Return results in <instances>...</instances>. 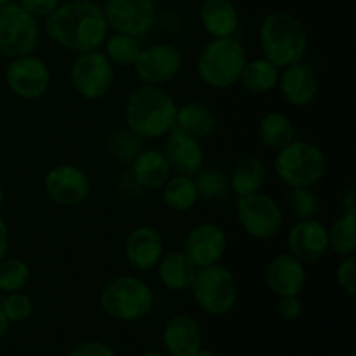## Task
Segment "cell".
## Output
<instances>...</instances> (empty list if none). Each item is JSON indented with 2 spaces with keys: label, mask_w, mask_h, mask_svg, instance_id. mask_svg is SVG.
<instances>
[{
  "label": "cell",
  "mask_w": 356,
  "mask_h": 356,
  "mask_svg": "<svg viewBox=\"0 0 356 356\" xmlns=\"http://www.w3.org/2000/svg\"><path fill=\"white\" fill-rule=\"evenodd\" d=\"M306 264L296 259L292 254L282 252L270 259L264 270V280L268 289L277 298L285 296H301L306 285Z\"/></svg>",
  "instance_id": "cell-18"
},
{
  "label": "cell",
  "mask_w": 356,
  "mask_h": 356,
  "mask_svg": "<svg viewBox=\"0 0 356 356\" xmlns=\"http://www.w3.org/2000/svg\"><path fill=\"white\" fill-rule=\"evenodd\" d=\"M0 294H2V292H0Z\"/></svg>",
  "instance_id": "cell-47"
},
{
  "label": "cell",
  "mask_w": 356,
  "mask_h": 356,
  "mask_svg": "<svg viewBox=\"0 0 356 356\" xmlns=\"http://www.w3.org/2000/svg\"><path fill=\"white\" fill-rule=\"evenodd\" d=\"M277 89L289 106L306 108L318 96V75L308 63L298 61L282 70Z\"/></svg>",
  "instance_id": "cell-17"
},
{
  "label": "cell",
  "mask_w": 356,
  "mask_h": 356,
  "mask_svg": "<svg viewBox=\"0 0 356 356\" xmlns=\"http://www.w3.org/2000/svg\"><path fill=\"white\" fill-rule=\"evenodd\" d=\"M68 356H117L113 348L103 341H83L76 344Z\"/></svg>",
  "instance_id": "cell-37"
},
{
  "label": "cell",
  "mask_w": 356,
  "mask_h": 356,
  "mask_svg": "<svg viewBox=\"0 0 356 356\" xmlns=\"http://www.w3.org/2000/svg\"><path fill=\"white\" fill-rule=\"evenodd\" d=\"M329 236V250L336 256L348 257L356 252V211L344 209L343 214L337 216L332 225L327 228Z\"/></svg>",
  "instance_id": "cell-30"
},
{
  "label": "cell",
  "mask_w": 356,
  "mask_h": 356,
  "mask_svg": "<svg viewBox=\"0 0 356 356\" xmlns=\"http://www.w3.org/2000/svg\"><path fill=\"white\" fill-rule=\"evenodd\" d=\"M280 72L282 70L271 61H268L266 58L247 59L238 83L247 92L263 96V94H270L271 90L277 89Z\"/></svg>",
  "instance_id": "cell-27"
},
{
  "label": "cell",
  "mask_w": 356,
  "mask_h": 356,
  "mask_svg": "<svg viewBox=\"0 0 356 356\" xmlns=\"http://www.w3.org/2000/svg\"><path fill=\"white\" fill-rule=\"evenodd\" d=\"M45 31L59 47L80 54L103 47L110 28L99 3L70 0L45 17Z\"/></svg>",
  "instance_id": "cell-1"
},
{
  "label": "cell",
  "mask_w": 356,
  "mask_h": 356,
  "mask_svg": "<svg viewBox=\"0 0 356 356\" xmlns=\"http://www.w3.org/2000/svg\"><path fill=\"white\" fill-rule=\"evenodd\" d=\"M6 83L19 99L38 101L51 89L52 73L47 63L38 56H19L7 63Z\"/></svg>",
  "instance_id": "cell-11"
},
{
  "label": "cell",
  "mask_w": 356,
  "mask_h": 356,
  "mask_svg": "<svg viewBox=\"0 0 356 356\" xmlns=\"http://www.w3.org/2000/svg\"><path fill=\"white\" fill-rule=\"evenodd\" d=\"M336 282L337 287L353 298L356 294V257L348 256L341 257V263L336 268Z\"/></svg>",
  "instance_id": "cell-36"
},
{
  "label": "cell",
  "mask_w": 356,
  "mask_h": 356,
  "mask_svg": "<svg viewBox=\"0 0 356 356\" xmlns=\"http://www.w3.org/2000/svg\"><path fill=\"white\" fill-rule=\"evenodd\" d=\"M115 82V66L101 49L80 52L70 68V83L79 97L99 101L111 90Z\"/></svg>",
  "instance_id": "cell-10"
},
{
  "label": "cell",
  "mask_w": 356,
  "mask_h": 356,
  "mask_svg": "<svg viewBox=\"0 0 356 356\" xmlns=\"http://www.w3.org/2000/svg\"><path fill=\"white\" fill-rule=\"evenodd\" d=\"M197 270L198 268L195 266V263L186 256L184 250L163 252L159 264H156L159 280L162 282L163 287L172 292L190 291Z\"/></svg>",
  "instance_id": "cell-23"
},
{
  "label": "cell",
  "mask_w": 356,
  "mask_h": 356,
  "mask_svg": "<svg viewBox=\"0 0 356 356\" xmlns=\"http://www.w3.org/2000/svg\"><path fill=\"white\" fill-rule=\"evenodd\" d=\"M308 31L294 14L275 10L261 23L259 45L263 58L280 70L302 61L308 51Z\"/></svg>",
  "instance_id": "cell-3"
},
{
  "label": "cell",
  "mask_w": 356,
  "mask_h": 356,
  "mask_svg": "<svg viewBox=\"0 0 356 356\" xmlns=\"http://www.w3.org/2000/svg\"><path fill=\"white\" fill-rule=\"evenodd\" d=\"M19 3L38 19V17H47L49 14L54 13L61 0H19Z\"/></svg>",
  "instance_id": "cell-39"
},
{
  "label": "cell",
  "mask_w": 356,
  "mask_h": 356,
  "mask_svg": "<svg viewBox=\"0 0 356 356\" xmlns=\"http://www.w3.org/2000/svg\"><path fill=\"white\" fill-rule=\"evenodd\" d=\"M229 191L238 197L257 193L263 190L268 177L266 163L257 156H245L233 167L229 174Z\"/></svg>",
  "instance_id": "cell-26"
},
{
  "label": "cell",
  "mask_w": 356,
  "mask_h": 356,
  "mask_svg": "<svg viewBox=\"0 0 356 356\" xmlns=\"http://www.w3.org/2000/svg\"><path fill=\"white\" fill-rule=\"evenodd\" d=\"M193 356H219V355L214 353V351H211V350H205V348H200V350H198Z\"/></svg>",
  "instance_id": "cell-42"
},
{
  "label": "cell",
  "mask_w": 356,
  "mask_h": 356,
  "mask_svg": "<svg viewBox=\"0 0 356 356\" xmlns=\"http://www.w3.org/2000/svg\"><path fill=\"white\" fill-rule=\"evenodd\" d=\"M160 190H162L163 205L169 211L179 212V214L191 211L197 205V202L200 200L193 176L172 174Z\"/></svg>",
  "instance_id": "cell-28"
},
{
  "label": "cell",
  "mask_w": 356,
  "mask_h": 356,
  "mask_svg": "<svg viewBox=\"0 0 356 356\" xmlns=\"http://www.w3.org/2000/svg\"><path fill=\"white\" fill-rule=\"evenodd\" d=\"M162 152L172 169V174L195 176L204 167L205 153L202 143L177 127H174L165 136V145Z\"/></svg>",
  "instance_id": "cell-20"
},
{
  "label": "cell",
  "mask_w": 356,
  "mask_h": 356,
  "mask_svg": "<svg viewBox=\"0 0 356 356\" xmlns=\"http://www.w3.org/2000/svg\"><path fill=\"white\" fill-rule=\"evenodd\" d=\"M176 99L163 87H138L125 101V124L132 134L145 139L165 138L176 127Z\"/></svg>",
  "instance_id": "cell-2"
},
{
  "label": "cell",
  "mask_w": 356,
  "mask_h": 356,
  "mask_svg": "<svg viewBox=\"0 0 356 356\" xmlns=\"http://www.w3.org/2000/svg\"><path fill=\"white\" fill-rule=\"evenodd\" d=\"M99 308L118 322H138L148 316L155 306V294L143 278L120 275L103 285Z\"/></svg>",
  "instance_id": "cell-6"
},
{
  "label": "cell",
  "mask_w": 356,
  "mask_h": 356,
  "mask_svg": "<svg viewBox=\"0 0 356 356\" xmlns=\"http://www.w3.org/2000/svg\"><path fill=\"white\" fill-rule=\"evenodd\" d=\"M278 315H280L285 322H296L298 318H301V296H285V298H278Z\"/></svg>",
  "instance_id": "cell-38"
},
{
  "label": "cell",
  "mask_w": 356,
  "mask_h": 356,
  "mask_svg": "<svg viewBox=\"0 0 356 356\" xmlns=\"http://www.w3.org/2000/svg\"><path fill=\"white\" fill-rule=\"evenodd\" d=\"M3 200H6V193H3V188H2V184H0V209H2Z\"/></svg>",
  "instance_id": "cell-44"
},
{
  "label": "cell",
  "mask_w": 356,
  "mask_h": 356,
  "mask_svg": "<svg viewBox=\"0 0 356 356\" xmlns=\"http://www.w3.org/2000/svg\"><path fill=\"white\" fill-rule=\"evenodd\" d=\"M89 176L73 163H58L47 170L44 177V191L47 198L63 207H76L90 195Z\"/></svg>",
  "instance_id": "cell-13"
},
{
  "label": "cell",
  "mask_w": 356,
  "mask_h": 356,
  "mask_svg": "<svg viewBox=\"0 0 356 356\" xmlns=\"http://www.w3.org/2000/svg\"><path fill=\"white\" fill-rule=\"evenodd\" d=\"M30 266L23 259L3 257L0 261V292L3 294L23 291L30 282Z\"/></svg>",
  "instance_id": "cell-32"
},
{
  "label": "cell",
  "mask_w": 356,
  "mask_h": 356,
  "mask_svg": "<svg viewBox=\"0 0 356 356\" xmlns=\"http://www.w3.org/2000/svg\"><path fill=\"white\" fill-rule=\"evenodd\" d=\"M273 169L280 183L287 188H315L325 177L329 160L320 146L294 139L277 149Z\"/></svg>",
  "instance_id": "cell-5"
},
{
  "label": "cell",
  "mask_w": 356,
  "mask_h": 356,
  "mask_svg": "<svg viewBox=\"0 0 356 356\" xmlns=\"http://www.w3.org/2000/svg\"><path fill=\"white\" fill-rule=\"evenodd\" d=\"M184 65L183 52L169 42L146 45L134 63V73L145 86L163 87L172 82Z\"/></svg>",
  "instance_id": "cell-12"
},
{
  "label": "cell",
  "mask_w": 356,
  "mask_h": 356,
  "mask_svg": "<svg viewBox=\"0 0 356 356\" xmlns=\"http://www.w3.org/2000/svg\"><path fill=\"white\" fill-rule=\"evenodd\" d=\"M198 195L204 200H222L229 193V177L219 169H204L195 174Z\"/></svg>",
  "instance_id": "cell-33"
},
{
  "label": "cell",
  "mask_w": 356,
  "mask_h": 356,
  "mask_svg": "<svg viewBox=\"0 0 356 356\" xmlns=\"http://www.w3.org/2000/svg\"><path fill=\"white\" fill-rule=\"evenodd\" d=\"M10 2H13V0H0V7L7 6V3H10Z\"/></svg>",
  "instance_id": "cell-45"
},
{
  "label": "cell",
  "mask_w": 356,
  "mask_h": 356,
  "mask_svg": "<svg viewBox=\"0 0 356 356\" xmlns=\"http://www.w3.org/2000/svg\"><path fill=\"white\" fill-rule=\"evenodd\" d=\"M289 254L302 264H315L329 252L327 226L316 218L299 219L287 233Z\"/></svg>",
  "instance_id": "cell-15"
},
{
  "label": "cell",
  "mask_w": 356,
  "mask_h": 356,
  "mask_svg": "<svg viewBox=\"0 0 356 356\" xmlns=\"http://www.w3.org/2000/svg\"><path fill=\"white\" fill-rule=\"evenodd\" d=\"M101 7L108 28L117 33L141 37L152 30L156 21L155 0H104Z\"/></svg>",
  "instance_id": "cell-14"
},
{
  "label": "cell",
  "mask_w": 356,
  "mask_h": 356,
  "mask_svg": "<svg viewBox=\"0 0 356 356\" xmlns=\"http://www.w3.org/2000/svg\"><path fill=\"white\" fill-rule=\"evenodd\" d=\"M247 59V49L238 38H211L198 54L195 70L204 86L226 90L238 83Z\"/></svg>",
  "instance_id": "cell-4"
},
{
  "label": "cell",
  "mask_w": 356,
  "mask_h": 356,
  "mask_svg": "<svg viewBox=\"0 0 356 356\" xmlns=\"http://www.w3.org/2000/svg\"><path fill=\"white\" fill-rule=\"evenodd\" d=\"M172 176L162 149H143L132 162V177L143 190H160Z\"/></svg>",
  "instance_id": "cell-24"
},
{
  "label": "cell",
  "mask_w": 356,
  "mask_h": 356,
  "mask_svg": "<svg viewBox=\"0 0 356 356\" xmlns=\"http://www.w3.org/2000/svg\"><path fill=\"white\" fill-rule=\"evenodd\" d=\"M162 339L170 356H193L202 348L204 332L193 316L176 315L167 320Z\"/></svg>",
  "instance_id": "cell-21"
},
{
  "label": "cell",
  "mask_w": 356,
  "mask_h": 356,
  "mask_svg": "<svg viewBox=\"0 0 356 356\" xmlns=\"http://www.w3.org/2000/svg\"><path fill=\"white\" fill-rule=\"evenodd\" d=\"M40 40V24L21 3L0 7V54L6 58L33 54Z\"/></svg>",
  "instance_id": "cell-9"
},
{
  "label": "cell",
  "mask_w": 356,
  "mask_h": 356,
  "mask_svg": "<svg viewBox=\"0 0 356 356\" xmlns=\"http://www.w3.org/2000/svg\"><path fill=\"white\" fill-rule=\"evenodd\" d=\"M9 327H10L9 318H7L6 313H3L2 308H0V339H2L7 332H9Z\"/></svg>",
  "instance_id": "cell-41"
},
{
  "label": "cell",
  "mask_w": 356,
  "mask_h": 356,
  "mask_svg": "<svg viewBox=\"0 0 356 356\" xmlns=\"http://www.w3.org/2000/svg\"><path fill=\"white\" fill-rule=\"evenodd\" d=\"M176 127L179 131L186 132L191 138L202 141V139L211 138L216 132V129H218V115L207 104L191 101V103L183 104V106H177Z\"/></svg>",
  "instance_id": "cell-25"
},
{
  "label": "cell",
  "mask_w": 356,
  "mask_h": 356,
  "mask_svg": "<svg viewBox=\"0 0 356 356\" xmlns=\"http://www.w3.org/2000/svg\"><path fill=\"white\" fill-rule=\"evenodd\" d=\"M200 23L212 38L235 37L240 24L238 9L232 0H204L200 6Z\"/></svg>",
  "instance_id": "cell-22"
},
{
  "label": "cell",
  "mask_w": 356,
  "mask_h": 356,
  "mask_svg": "<svg viewBox=\"0 0 356 356\" xmlns=\"http://www.w3.org/2000/svg\"><path fill=\"white\" fill-rule=\"evenodd\" d=\"M190 291L198 308L211 316L228 315L238 301L235 273L221 263L198 268Z\"/></svg>",
  "instance_id": "cell-7"
},
{
  "label": "cell",
  "mask_w": 356,
  "mask_h": 356,
  "mask_svg": "<svg viewBox=\"0 0 356 356\" xmlns=\"http://www.w3.org/2000/svg\"><path fill=\"white\" fill-rule=\"evenodd\" d=\"M0 308L6 313L10 323H21L26 322L31 315H33V301L30 296L24 294L23 291L10 292L6 294V298L0 301Z\"/></svg>",
  "instance_id": "cell-35"
},
{
  "label": "cell",
  "mask_w": 356,
  "mask_h": 356,
  "mask_svg": "<svg viewBox=\"0 0 356 356\" xmlns=\"http://www.w3.org/2000/svg\"><path fill=\"white\" fill-rule=\"evenodd\" d=\"M141 49L143 44L139 37L127 33H117V31L108 35L106 40L103 42V52L108 58V61L113 66H120V68L134 66Z\"/></svg>",
  "instance_id": "cell-31"
},
{
  "label": "cell",
  "mask_w": 356,
  "mask_h": 356,
  "mask_svg": "<svg viewBox=\"0 0 356 356\" xmlns=\"http://www.w3.org/2000/svg\"><path fill=\"white\" fill-rule=\"evenodd\" d=\"M9 243H10L9 226H7L6 219H3L2 214H0V261H2L3 257H7V252H9Z\"/></svg>",
  "instance_id": "cell-40"
},
{
  "label": "cell",
  "mask_w": 356,
  "mask_h": 356,
  "mask_svg": "<svg viewBox=\"0 0 356 356\" xmlns=\"http://www.w3.org/2000/svg\"><path fill=\"white\" fill-rule=\"evenodd\" d=\"M141 356H167V355H163L162 351H155V350H152V351H145V353H143Z\"/></svg>",
  "instance_id": "cell-43"
},
{
  "label": "cell",
  "mask_w": 356,
  "mask_h": 356,
  "mask_svg": "<svg viewBox=\"0 0 356 356\" xmlns=\"http://www.w3.org/2000/svg\"><path fill=\"white\" fill-rule=\"evenodd\" d=\"M350 356H356V355H355V353H351V355H350Z\"/></svg>",
  "instance_id": "cell-46"
},
{
  "label": "cell",
  "mask_w": 356,
  "mask_h": 356,
  "mask_svg": "<svg viewBox=\"0 0 356 356\" xmlns=\"http://www.w3.org/2000/svg\"><path fill=\"white\" fill-rule=\"evenodd\" d=\"M163 252L165 243L162 233L153 226H138L125 238V259L136 271H149L156 268Z\"/></svg>",
  "instance_id": "cell-19"
},
{
  "label": "cell",
  "mask_w": 356,
  "mask_h": 356,
  "mask_svg": "<svg viewBox=\"0 0 356 356\" xmlns=\"http://www.w3.org/2000/svg\"><path fill=\"white\" fill-rule=\"evenodd\" d=\"M183 250L197 268L218 264L228 250V235L216 222H200L186 235Z\"/></svg>",
  "instance_id": "cell-16"
},
{
  "label": "cell",
  "mask_w": 356,
  "mask_h": 356,
  "mask_svg": "<svg viewBox=\"0 0 356 356\" xmlns=\"http://www.w3.org/2000/svg\"><path fill=\"white\" fill-rule=\"evenodd\" d=\"M287 207L298 219L316 218L318 212V197L313 188H289L285 195Z\"/></svg>",
  "instance_id": "cell-34"
},
{
  "label": "cell",
  "mask_w": 356,
  "mask_h": 356,
  "mask_svg": "<svg viewBox=\"0 0 356 356\" xmlns=\"http://www.w3.org/2000/svg\"><path fill=\"white\" fill-rule=\"evenodd\" d=\"M257 136L266 148L280 149L296 139V127L291 118L282 111L263 115L257 124Z\"/></svg>",
  "instance_id": "cell-29"
},
{
  "label": "cell",
  "mask_w": 356,
  "mask_h": 356,
  "mask_svg": "<svg viewBox=\"0 0 356 356\" xmlns=\"http://www.w3.org/2000/svg\"><path fill=\"white\" fill-rule=\"evenodd\" d=\"M235 212L242 232L259 242L275 238L284 228L285 216L282 205L261 191L236 198Z\"/></svg>",
  "instance_id": "cell-8"
}]
</instances>
